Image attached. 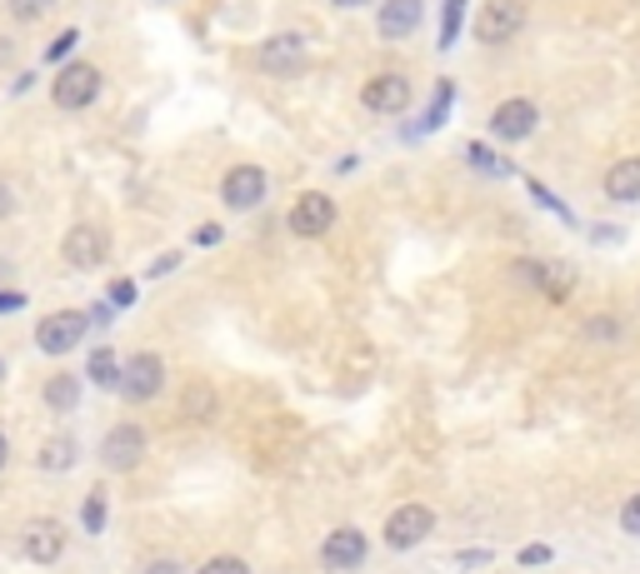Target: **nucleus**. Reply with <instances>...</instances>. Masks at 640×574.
Returning a JSON list of instances; mask_svg holds the SVG:
<instances>
[{"label": "nucleus", "instance_id": "obj_1", "mask_svg": "<svg viewBox=\"0 0 640 574\" xmlns=\"http://www.w3.org/2000/svg\"><path fill=\"white\" fill-rule=\"evenodd\" d=\"M100 95V71H95L91 60H66L56 71V85H50V100L60 110H85Z\"/></svg>", "mask_w": 640, "mask_h": 574}, {"label": "nucleus", "instance_id": "obj_2", "mask_svg": "<svg viewBox=\"0 0 640 574\" xmlns=\"http://www.w3.org/2000/svg\"><path fill=\"white\" fill-rule=\"evenodd\" d=\"M521 25H525L521 0H486L481 15H475V40L481 46H510V40L521 36Z\"/></svg>", "mask_w": 640, "mask_h": 574}, {"label": "nucleus", "instance_id": "obj_3", "mask_svg": "<svg viewBox=\"0 0 640 574\" xmlns=\"http://www.w3.org/2000/svg\"><path fill=\"white\" fill-rule=\"evenodd\" d=\"M161 385H166V364L155 360L151 350L131 355V360L120 364V380H116V395L131 399V405H141V399H155L161 395Z\"/></svg>", "mask_w": 640, "mask_h": 574}, {"label": "nucleus", "instance_id": "obj_4", "mask_svg": "<svg viewBox=\"0 0 640 574\" xmlns=\"http://www.w3.org/2000/svg\"><path fill=\"white\" fill-rule=\"evenodd\" d=\"M85 330H91V320H85L81 310H56V315H46L36 325V350L40 355H71L75 345L85 340Z\"/></svg>", "mask_w": 640, "mask_h": 574}, {"label": "nucleus", "instance_id": "obj_5", "mask_svg": "<svg viewBox=\"0 0 640 574\" xmlns=\"http://www.w3.org/2000/svg\"><path fill=\"white\" fill-rule=\"evenodd\" d=\"M265 195H271V176H265L261 165H236V170H226V180H221V200L240 215L256 211Z\"/></svg>", "mask_w": 640, "mask_h": 574}, {"label": "nucleus", "instance_id": "obj_6", "mask_svg": "<svg viewBox=\"0 0 640 574\" xmlns=\"http://www.w3.org/2000/svg\"><path fill=\"white\" fill-rule=\"evenodd\" d=\"M411 100H415L411 81H405V75H395V71L366 81V91H360V106H366L370 116H405V110H411Z\"/></svg>", "mask_w": 640, "mask_h": 574}, {"label": "nucleus", "instance_id": "obj_7", "mask_svg": "<svg viewBox=\"0 0 640 574\" xmlns=\"http://www.w3.org/2000/svg\"><path fill=\"white\" fill-rule=\"evenodd\" d=\"M535 125H541V110H535V100H525V95H510V100H500V106L490 110V135H496V141L521 145Z\"/></svg>", "mask_w": 640, "mask_h": 574}, {"label": "nucleus", "instance_id": "obj_8", "mask_svg": "<svg viewBox=\"0 0 640 574\" xmlns=\"http://www.w3.org/2000/svg\"><path fill=\"white\" fill-rule=\"evenodd\" d=\"M60 255H66L71 270H100L110 255V235L100 230V225H75V230L60 240Z\"/></svg>", "mask_w": 640, "mask_h": 574}, {"label": "nucleus", "instance_id": "obj_9", "mask_svg": "<svg viewBox=\"0 0 640 574\" xmlns=\"http://www.w3.org/2000/svg\"><path fill=\"white\" fill-rule=\"evenodd\" d=\"M285 225H291L300 240H320V235L335 225V200L325 195V190H306V195L291 205V220Z\"/></svg>", "mask_w": 640, "mask_h": 574}, {"label": "nucleus", "instance_id": "obj_10", "mask_svg": "<svg viewBox=\"0 0 640 574\" xmlns=\"http://www.w3.org/2000/svg\"><path fill=\"white\" fill-rule=\"evenodd\" d=\"M430 529H436V510H430V504H401V510L386 519V545H391V550H415Z\"/></svg>", "mask_w": 640, "mask_h": 574}, {"label": "nucleus", "instance_id": "obj_11", "mask_svg": "<svg viewBox=\"0 0 640 574\" xmlns=\"http://www.w3.org/2000/svg\"><path fill=\"white\" fill-rule=\"evenodd\" d=\"M256 65H261L265 75H300L306 71V36H296V31L271 36L261 46V56H256Z\"/></svg>", "mask_w": 640, "mask_h": 574}, {"label": "nucleus", "instance_id": "obj_12", "mask_svg": "<svg viewBox=\"0 0 640 574\" xmlns=\"http://www.w3.org/2000/svg\"><path fill=\"white\" fill-rule=\"evenodd\" d=\"M145 455V430L141 424H116V430L100 440V465L116 469V475H126V469H135Z\"/></svg>", "mask_w": 640, "mask_h": 574}, {"label": "nucleus", "instance_id": "obj_13", "mask_svg": "<svg viewBox=\"0 0 640 574\" xmlns=\"http://www.w3.org/2000/svg\"><path fill=\"white\" fill-rule=\"evenodd\" d=\"M21 554L31 564H60V554H66V529H60V519H31V525L21 529Z\"/></svg>", "mask_w": 640, "mask_h": 574}, {"label": "nucleus", "instance_id": "obj_14", "mask_svg": "<svg viewBox=\"0 0 640 574\" xmlns=\"http://www.w3.org/2000/svg\"><path fill=\"white\" fill-rule=\"evenodd\" d=\"M366 535L360 529H331V535L320 539V564L331 574H345V570H356L360 560H366Z\"/></svg>", "mask_w": 640, "mask_h": 574}, {"label": "nucleus", "instance_id": "obj_15", "mask_svg": "<svg viewBox=\"0 0 640 574\" xmlns=\"http://www.w3.org/2000/svg\"><path fill=\"white\" fill-rule=\"evenodd\" d=\"M420 21H426V0H386L376 15V31L380 40H405L420 31Z\"/></svg>", "mask_w": 640, "mask_h": 574}, {"label": "nucleus", "instance_id": "obj_16", "mask_svg": "<svg viewBox=\"0 0 640 574\" xmlns=\"http://www.w3.org/2000/svg\"><path fill=\"white\" fill-rule=\"evenodd\" d=\"M605 195L616 200V205H636L640 200V155H626L605 170Z\"/></svg>", "mask_w": 640, "mask_h": 574}, {"label": "nucleus", "instance_id": "obj_17", "mask_svg": "<svg viewBox=\"0 0 640 574\" xmlns=\"http://www.w3.org/2000/svg\"><path fill=\"white\" fill-rule=\"evenodd\" d=\"M75 455H81V445H75L71 434H50L46 445H40L36 465L46 469V475H66V469H75Z\"/></svg>", "mask_w": 640, "mask_h": 574}, {"label": "nucleus", "instance_id": "obj_18", "mask_svg": "<svg viewBox=\"0 0 640 574\" xmlns=\"http://www.w3.org/2000/svg\"><path fill=\"white\" fill-rule=\"evenodd\" d=\"M46 405L56 415H71L75 405H81V380L75 375H50L46 380Z\"/></svg>", "mask_w": 640, "mask_h": 574}, {"label": "nucleus", "instance_id": "obj_19", "mask_svg": "<svg viewBox=\"0 0 640 574\" xmlns=\"http://www.w3.org/2000/svg\"><path fill=\"white\" fill-rule=\"evenodd\" d=\"M465 165H471V170H481V176H496V180L515 176V165H510V160H500V155L490 151V145H481V141H471V145H465Z\"/></svg>", "mask_w": 640, "mask_h": 574}, {"label": "nucleus", "instance_id": "obj_20", "mask_svg": "<svg viewBox=\"0 0 640 574\" xmlns=\"http://www.w3.org/2000/svg\"><path fill=\"white\" fill-rule=\"evenodd\" d=\"M535 290H546L550 300H570V290H576V270H570V265H541Z\"/></svg>", "mask_w": 640, "mask_h": 574}, {"label": "nucleus", "instance_id": "obj_21", "mask_svg": "<svg viewBox=\"0 0 640 574\" xmlns=\"http://www.w3.org/2000/svg\"><path fill=\"white\" fill-rule=\"evenodd\" d=\"M85 375L95 380L100 390H116V380H120V360H116V350H91V364H85Z\"/></svg>", "mask_w": 640, "mask_h": 574}, {"label": "nucleus", "instance_id": "obj_22", "mask_svg": "<svg viewBox=\"0 0 640 574\" xmlns=\"http://www.w3.org/2000/svg\"><path fill=\"white\" fill-rule=\"evenodd\" d=\"M451 100H455V85L451 81H440L436 85V95H430V116L415 125V135H426V130H436V125H446V116H451Z\"/></svg>", "mask_w": 640, "mask_h": 574}, {"label": "nucleus", "instance_id": "obj_23", "mask_svg": "<svg viewBox=\"0 0 640 574\" xmlns=\"http://www.w3.org/2000/svg\"><path fill=\"white\" fill-rule=\"evenodd\" d=\"M106 519H110V500H106V490H91V494H85V504H81V525H85V535H100V529H106Z\"/></svg>", "mask_w": 640, "mask_h": 574}, {"label": "nucleus", "instance_id": "obj_24", "mask_svg": "<svg viewBox=\"0 0 640 574\" xmlns=\"http://www.w3.org/2000/svg\"><path fill=\"white\" fill-rule=\"evenodd\" d=\"M461 21H465V0H446V15H440V50L455 46V36H461Z\"/></svg>", "mask_w": 640, "mask_h": 574}, {"label": "nucleus", "instance_id": "obj_25", "mask_svg": "<svg viewBox=\"0 0 640 574\" xmlns=\"http://www.w3.org/2000/svg\"><path fill=\"white\" fill-rule=\"evenodd\" d=\"M195 574H250V564L236 560V554H215V560H205Z\"/></svg>", "mask_w": 640, "mask_h": 574}, {"label": "nucleus", "instance_id": "obj_26", "mask_svg": "<svg viewBox=\"0 0 640 574\" xmlns=\"http://www.w3.org/2000/svg\"><path fill=\"white\" fill-rule=\"evenodd\" d=\"M75 40H81V31H60V36L50 40V50H46V60H50V65H60V60L71 56V50H75Z\"/></svg>", "mask_w": 640, "mask_h": 574}, {"label": "nucleus", "instance_id": "obj_27", "mask_svg": "<svg viewBox=\"0 0 640 574\" xmlns=\"http://www.w3.org/2000/svg\"><path fill=\"white\" fill-rule=\"evenodd\" d=\"M525 190H531V195H535V200H541V205H546V211H556V215H560V220H576V215H570V211H566V205H560V200H556V195H550V190H546V186H541V180H525Z\"/></svg>", "mask_w": 640, "mask_h": 574}, {"label": "nucleus", "instance_id": "obj_28", "mask_svg": "<svg viewBox=\"0 0 640 574\" xmlns=\"http://www.w3.org/2000/svg\"><path fill=\"white\" fill-rule=\"evenodd\" d=\"M56 0H11V15L15 21H36V15H46Z\"/></svg>", "mask_w": 640, "mask_h": 574}, {"label": "nucleus", "instance_id": "obj_29", "mask_svg": "<svg viewBox=\"0 0 640 574\" xmlns=\"http://www.w3.org/2000/svg\"><path fill=\"white\" fill-rule=\"evenodd\" d=\"M620 529H626V535H640V494H630V500L620 504Z\"/></svg>", "mask_w": 640, "mask_h": 574}, {"label": "nucleus", "instance_id": "obj_30", "mask_svg": "<svg viewBox=\"0 0 640 574\" xmlns=\"http://www.w3.org/2000/svg\"><path fill=\"white\" fill-rule=\"evenodd\" d=\"M110 306H120V310L135 306V280H116V285H110Z\"/></svg>", "mask_w": 640, "mask_h": 574}, {"label": "nucleus", "instance_id": "obj_31", "mask_svg": "<svg viewBox=\"0 0 640 574\" xmlns=\"http://www.w3.org/2000/svg\"><path fill=\"white\" fill-rule=\"evenodd\" d=\"M585 335H591V340H616V320H591Z\"/></svg>", "mask_w": 640, "mask_h": 574}, {"label": "nucleus", "instance_id": "obj_32", "mask_svg": "<svg viewBox=\"0 0 640 574\" xmlns=\"http://www.w3.org/2000/svg\"><path fill=\"white\" fill-rule=\"evenodd\" d=\"M15 310H25V295L21 290H0V315H15Z\"/></svg>", "mask_w": 640, "mask_h": 574}, {"label": "nucleus", "instance_id": "obj_33", "mask_svg": "<svg viewBox=\"0 0 640 574\" xmlns=\"http://www.w3.org/2000/svg\"><path fill=\"white\" fill-rule=\"evenodd\" d=\"M521 564H550V545H525Z\"/></svg>", "mask_w": 640, "mask_h": 574}, {"label": "nucleus", "instance_id": "obj_34", "mask_svg": "<svg viewBox=\"0 0 640 574\" xmlns=\"http://www.w3.org/2000/svg\"><path fill=\"white\" fill-rule=\"evenodd\" d=\"M221 235H226L221 225H201V230L190 235V240H195V246H221Z\"/></svg>", "mask_w": 640, "mask_h": 574}, {"label": "nucleus", "instance_id": "obj_35", "mask_svg": "<svg viewBox=\"0 0 640 574\" xmlns=\"http://www.w3.org/2000/svg\"><path fill=\"white\" fill-rule=\"evenodd\" d=\"M180 265V255H176V250H170V255H161V260H155V265H151V280H161V275H170V270H176Z\"/></svg>", "mask_w": 640, "mask_h": 574}, {"label": "nucleus", "instance_id": "obj_36", "mask_svg": "<svg viewBox=\"0 0 640 574\" xmlns=\"http://www.w3.org/2000/svg\"><path fill=\"white\" fill-rule=\"evenodd\" d=\"M335 11H360V5H370V0H331Z\"/></svg>", "mask_w": 640, "mask_h": 574}, {"label": "nucleus", "instance_id": "obj_37", "mask_svg": "<svg viewBox=\"0 0 640 574\" xmlns=\"http://www.w3.org/2000/svg\"><path fill=\"white\" fill-rule=\"evenodd\" d=\"M145 574H180V570H176V564H151Z\"/></svg>", "mask_w": 640, "mask_h": 574}, {"label": "nucleus", "instance_id": "obj_38", "mask_svg": "<svg viewBox=\"0 0 640 574\" xmlns=\"http://www.w3.org/2000/svg\"><path fill=\"white\" fill-rule=\"evenodd\" d=\"M5 211H11V190L0 186V215H5Z\"/></svg>", "mask_w": 640, "mask_h": 574}, {"label": "nucleus", "instance_id": "obj_39", "mask_svg": "<svg viewBox=\"0 0 640 574\" xmlns=\"http://www.w3.org/2000/svg\"><path fill=\"white\" fill-rule=\"evenodd\" d=\"M5 459H11V445H5V434H0V469H5Z\"/></svg>", "mask_w": 640, "mask_h": 574}, {"label": "nucleus", "instance_id": "obj_40", "mask_svg": "<svg viewBox=\"0 0 640 574\" xmlns=\"http://www.w3.org/2000/svg\"><path fill=\"white\" fill-rule=\"evenodd\" d=\"M0 380H5V360H0Z\"/></svg>", "mask_w": 640, "mask_h": 574}]
</instances>
